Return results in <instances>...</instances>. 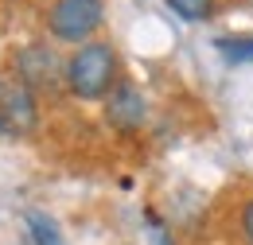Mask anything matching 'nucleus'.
Here are the masks:
<instances>
[{
  "mask_svg": "<svg viewBox=\"0 0 253 245\" xmlns=\"http://www.w3.org/2000/svg\"><path fill=\"white\" fill-rule=\"evenodd\" d=\"M63 78H66V90L82 101H97L105 93H113L117 86V55L109 43L101 39H90L86 47H78L63 66Z\"/></svg>",
  "mask_w": 253,
  "mask_h": 245,
  "instance_id": "f257e3e1",
  "label": "nucleus"
},
{
  "mask_svg": "<svg viewBox=\"0 0 253 245\" xmlns=\"http://www.w3.org/2000/svg\"><path fill=\"white\" fill-rule=\"evenodd\" d=\"M0 121L12 132H32L39 121V109H35V93L28 82L20 78H4L0 82Z\"/></svg>",
  "mask_w": 253,
  "mask_h": 245,
  "instance_id": "7ed1b4c3",
  "label": "nucleus"
},
{
  "mask_svg": "<svg viewBox=\"0 0 253 245\" xmlns=\"http://www.w3.org/2000/svg\"><path fill=\"white\" fill-rule=\"evenodd\" d=\"M16 74H20V82H28V86H47V82H55V55L47 51V47H24L20 51V59H16Z\"/></svg>",
  "mask_w": 253,
  "mask_h": 245,
  "instance_id": "39448f33",
  "label": "nucleus"
},
{
  "mask_svg": "<svg viewBox=\"0 0 253 245\" xmlns=\"http://www.w3.org/2000/svg\"><path fill=\"white\" fill-rule=\"evenodd\" d=\"M101 20H105L101 0H55L47 8V28L63 43H82L86 47V39L101 28Z\"/></svg>",
  "mask_w": 253,
  "mask_h": 245,
  "instance_id": "f03ea898",
  "label": "nucleus"
},
{
  "mask_svg": "<svg viewBox=\"0 0 253 245\" xmlns=\"http://www.w3.org/2000/svg\"><path fill=\"white\" fill-rule=\"evenodd\" d=\"M4 132H8V128H4V121H0V136H4Z\"/></svg>",
  "mask_w": 253,
  "mask_h": 245,
  "instance_id": "9d476101",
  "label": "nucleus"
},
{
  "mask_svg": "<svg viewBox=\"0 0 253 245\" xmlns=\"http://www.w3.org/2000/svg\"><path fill=\"white\" fill-rule=\"evenodd\" d=\"M214 47L226 62H253V35H222Z\"/></svg>",
  "mask_w": 253,
  "mask_h": 245,
  "instance_id": "423d86ee",
  "label": "nucleus"
},
{
  "mask_svg": "<svg viewBox=\"0 0 253 245\" xmlns=\"http://www.w3.org/2000/svg\"><path fill=\"white\" fill-rule=\"evenodd\" d=\"M28 230H32V242L35 245H63V234H59V226L51 222L47 214H39V210H28Z\"/></svg>",
  "mask_w": 253,
  "mask_h": 245,
  "instance_id": "0eeeda50",
  "label": "nucleus"
},
{
  "mask_svg": "<svg viewBox=\"0 0 253 245\" xmlns=\"http://www.w3.org/2000/svg\"><path fill=\"white\" fill-rule=\"evenodd\" d=\"M179 20L187 24H199V20H211L214 16V0H164Z\"/></svg>",
  "mask_w": 253,
  "mask_h": 245,
  "instance_id": "6e6552de",
  "label": "nucleus"
},
{
  "mask_svg": "<svg viewBox=\"0 0 253 245\" xmlns=\"http://www.w3.org/2000/svg\"><path fill=\"white\" fill-rule=\"evenodd\" d=\"M242 234H246V242L253 245V199L242 206Z\"/></svg>",
  "mask_w": 253,
  "mask_h": 245,
  "instance_id": "1a4fd4ad",
  "label": "nucleus"
},
{
  "mask_svg": "<svg viewBox=\"0 0 253 245\" xmlns=\"http://www.w3.org/2000/svg\"><path fill=\"white\" fill-rule=\"evenodd\" d=\"M144 117H148L144 93L136 90L132 82H117L113 93H109V101H105V121L113 128H121V132H132V128L144 124Z\"/></svg>",
  "mask_w": 253,
  "mask_h": 245,
  "instance_id": "20e7f679",
  "label": "nucleus"
}]
</instances>
